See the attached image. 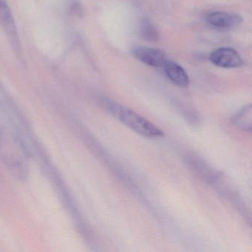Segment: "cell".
Instances as JSON below:
<instances>
[{"label": "cell", "instance_id": "cell-9", "mask_svg": "<svg viewBox=\"0 0 252 252\" xmlns=\"http://www.w3.org/2000/svg\"><path fill=\"white\" fill-rule=\"evenodd\" d=\"M140 34L145 40L156 42L158 39V33L148 20H144L140 26Z\"/></svg>", "mask_w": 252, "mask_h": 252}, {"label": "cell", "instance_id": "cell-2", "mask_svg": "<svg viewBox=\"0 0 252 252\" xmlns=\"http://www.w3.org/2000/svg\"><path fill=\"white\" fill-rule=\"evenodd\" d=\"M102 105L110 114L138 135L151 139L164 136V132L158 126L134 110L110 99L103 100Z\"/></svg>", "mask_w": 252, "mask_h": 252}, {"label": "cell", "instance_id": "cell-8", "mask_svg": "<svg viewBox=\"0 0 252 252\" xmlns=\"http://www.w3.org/2000/svg\"><path fill=\"white\" fill-rule=\"evenodd\" d=\"M232 124L240 130L251 132L252 129V105L245 106L232 118Z\"/></svg>", "mask_w": 252, "mask_h": 252}, {"label": "cell", "instance_id": "cell-6", "mask_svg": "<svg viewBox=\"0 0 252 252\" xmlns=\"http://www.w3.org/2000/svg\"><path fill=\"white\" fill-rule=\"evenodd\" d=\"M163 67H164L166 76L175 85L182 88L188 86L189 84V79L188 75L181 65L174 62L167 60Z\"/></svg>", "mask_w": 252, "mask_h": 252}, {"label": "cell", "instance_id": "cell-3", "mask_svg": "<svg viewBox=\"0 0 252 252\" xmlns=\"http://www.w3.org/2000/svg\"><path fill=\"white\" fill-rule=\"evenodd\" d=\"M210 61L216 66L225 68H234L243 65L240 54L231 48H220L215 50L210 56Z\"/></svg>", "mask_w": 252, "mask_h": 252}, {"label": "cell", "instance_id": "cell-1", "mask_svg": "<svg viewBox=\"0 0 252 252\" xmlns=\"http://www.w3.org/2000/svg\"><path fill=\"white\" fill-rule=\"evenodd\" d=\"M31 131L18 109L0 99V160L10 175L20 181L29 175L32 156L26 138Z\"/></svg>", "mask_w": 252, "mask_h": 252}, {"label": "cell", "instance_id": "cell-4", "mask_svg": "<svg viewBox=\"0 0 252 252\" xmlns=\"http://www.w3.org/2000/svg\"><path fill=\"white\" fill-rule=\"evenodd\" d=\"M132 55L144 64L153 67H162L167 62L163 51L147 47H135L132 49Z\"/></svg>", "mask_w": 252, "mask_h": 252}, {"label": "cell", "instance_id": "cell-5", "mask_svg": "<svg viewBox=\"0 0 252 252\" xmlns=\"http://www.w3.org/2000/svg\"><path fill=\"white\" fill-rule=\"evenodd\" d=\"M209 24L218 28H230L237 26L242 22V17L237 14L225 12H212L206 17Z\"/></svg>", "mask_w": 252, "mask_h": 252}, {"label": "cell", "instance_id": "cell-7", "mask_svg": "<svg viewBox=\"0 0 252 252\" xmlns=\"http://www.w3.org/2000/svg\"><path fill=\"white\" fill-rule=\"evenodd\" d=\"M0 26H2L5 29L8 34L12 38L13 41L17 39V29L14 17L6 0H0Z\"/></svg>", "mask_w": 252, "mask_h": 252}]
</instances>
